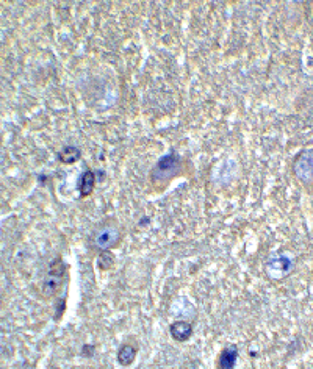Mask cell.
<instances>
[{"label":"cell","mask_w":313,"mask_h":369,"mask_svg":"<svg viewBox=\"0 0 313 369\" xmlns=\"http://www.w3.org/2000/svg\"><path fill=\"white\" fill-rule=\"evenodd\" d=\"M66 274V266L63 263V260L58 257L52 261V264L49 266V271L46 274V279L43 282V294L46 297H52L55 293H58L63 279H65Z\"/></svg>","instance_id":"obj_1"},{"label":"cell","mask_w":313,"mask_h":369,"mask_svg":"<svg viewBox=\"0 0 313 369\" xmlns=\"http://www.w3.org/2000/svg\"><path fill=\"white\" fill-rule=\"evenodd\" d=\"M119 239H121L119 230L114 225H105L94 236V245L101 251H110L119 244Z\"/></svg>","instance_id":"obj_2"},{"label":"cell","mask_w":313,"mask_h":369,"mask_svg":"<svg viewBox=\"0 0 313 369\" xmlns=\"http://www.w3.org/2000/svg\"><path fill=\"white\" fill-rule=\"evenodd\" d=\"M179 168H180L179 157L174 155V153H171V155H166V157L159 160V163H156V166L153 169V178L156 177V180L166 181L168 178H171L177 172Z\"/></svg>","instance_id":"obj_3"},{"label":"cell","mask_w":313,"mask_h":369,"mask_svg":"<svg viewBox=\"0 0 313 369\" xmlns=\"http://www.w3.org/2000/svg\"><path fill=\"white\" fill-rule=\"evenodd\" d=\"M169 333L172 336V340L177 343H185L191 338L193 335V324L188 321H175L169 327Z\"/></svg>","instance_id":"obj_4"},{"label":"cell","mask_w":313,"mask_h":369,"mask_svg":"<svg viewBox=\"0 0 313 369\" xmlns=\"http://www.w3.org/2000/svg\"><path fill=\"white\" fill-rule=\"evenodd\" d=\"M296 174L302 178V180H311L313 178V152H307L304 157H301L295 166Z\"/></svg>","instance_id":"obj_5"},{"label":"cell","mask_w":313,"mask_h":369,"mask_svg":"<svg viewBox=\"0 0 313 369\" xmlns=\"http://www.w3.org/2000/svg\"><path fill=\"white\" fill-rule=\"evenodd\" d=\"M237 360H238L237 346H227L218 357V369H235Z\"/></svg>","instance_id":"obj_6"},{"label":"cell","mask_w":313,"mask_h":369,"mask_svg":"<svg viewBox=\"0 0 313 369\" xmlns=\"http://www.w3.org/2000/svg\"><path fill=\"white\" fill-rule=\"evenodd\" d=\"M94 187H96V174L92 171H86L82 178H80V184H79V191L82 197H88L91 196V193L94 191Z\"/></svg>","instance_id":"obj_7"},{"label":"cell","mask_w":313,"mask_h":369,"mask_svg":"<svg viewBox=\"0 0 313 369\" xmlns=\"http://www.w3.org/2000/svg\"><path fill=\"white\" fill-rule=\"evenodd\" d=\"M136 347L135 346H130V344H124L119 351H118V363L124 367H127L130 366L135 358H136Z\"/></svg>","instance_id":"obj_8"},{"label":"cell","mask_w":313,"mask_h":369,"mask_svg":"<svg viewBox=\"0 0 313 369\" xmlns=\"http://www.w3.org/2000/svg\"><path fill=\"white\" fill-rule=\"evenodd\" d=\"M82 157V152L79 147L75 146H66L65 149H61L58 152V158L61 163H65V165H72L75 161H79V158Z\"/></svg>","instance_id":"obj_9"},{"label":"cell","mask_w":313,"mask_h":369,"mask_svg":"<svg viewBox=\"0 0 313 369\" xmlns=\"http://www.w3.org/2000/svg\"><path fill=\"white\" fill-rule=\"evenodd\" d=\"M114 264V257L110 251H102L97 258V266L101 271H107Z\"/></svg>","instance_id":"obj_10"},{"label":"cell","mask_w":313,"mask_h":369,"mask_svg":"<svg viewBox=\"0 0 313 369\" xmlns=\"http://www.w3.org/2000/svg\"><path fill=\"white\" fill-rule=\"evenodd\" d=\"M92 352H94V349H92L91 346H88V344H86V346L83 347V355H86V357H89V355H91Z\"/></svg>","instance_id":"obj_11"}]
</instances>
